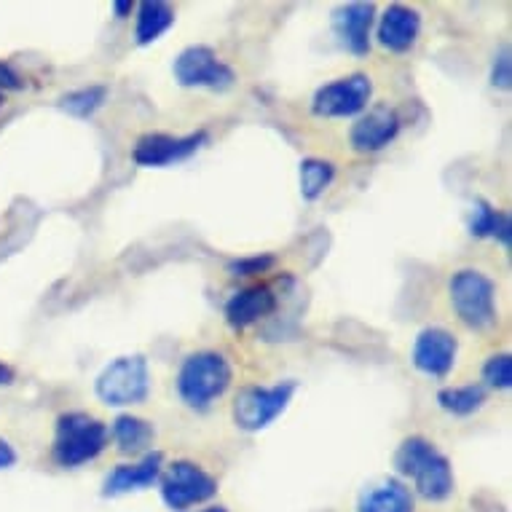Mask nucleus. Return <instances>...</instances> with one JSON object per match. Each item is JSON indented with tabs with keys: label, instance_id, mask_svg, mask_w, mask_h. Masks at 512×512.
Segmentation results:
<instances>
[{
	"label": "nucleus",
	"instance_id": "20",
	"mask_svg": "<svg viewBox=\"0 0 512 512\" xmlns=\"http://www.w3.org/2000/svg\"><path fill=\"white\" fill-rule=\"evenodd\" d=\"M470 234L475 239H496L504 247H510L512 242V220L507 212L496 210L494 204L478 202L472 204V215H470Z\"/></svg>",
	"mask_w": 512,
	"mask_h": 512
},
{
	"label": "nucleus",
	"instance_id": "31",
	"mask_svg": "<svg viewBox=\"0 0 512 512\" xmlns=\"http://www.w3.org/2000/svg\"><path fill=\"white\" fill-rule=\"evenodd\" d=\"M202 512H228L226 507H207V510H202Z\"/></svg>",
	"mask_w": 512,
	"mask_h": 512
},
{
	"label": "nucleus",
	"instance_id": "12",
	"mask_svg": "<svg viewBox=\"0 0 512 512\" xmlns=\"http://www.w3.org/2000/svg\"><path fill=\"white\" fill-rule=\"evenodd\" d=\"M459 341L445 328H424L413 341V368L432 378H445L456 365Z\"/></svg>",
	"mask_w": 512,
	"mask_h": 512
},
{
	"label": "nucleus",
	"instance_id": "14",
	"mask_svg": "<svg viewBox=\"0 0 512 512\" xmlns=\"http://www.w3.org/2000/svg\"><path fill=\"white\" fill-rule=\"evenodd\" d=\"M421 33V14L411 6H403V3H392L387 6V11L378 17L376 38L384 49L395 51V54H405L411 51L419 41Z\"/></svg>",
	"mask_w": 512,
	"mask_h": 512
},
{
	"label": "nucleus",
	"instance_id": "32",
	"mask_svg": "<svg viewBox=\"0 0 512 512\" xmlns=\"http://www.w3.org/2000/svg\"><path fill=\"white\" fill-rule=\"evenodd\" d=\"M0 108H3V94H0Z\"/></svg>",
	"mask_w": 512,
	"mask_h": 512
},
{
	"label": "nucleus",
	"instance_id": "1",
	"mask_svg": "<svg viewBox=\"0 0 512 512\" xmlns=\"http://www.w3.org/2000/svg\"><path fill=\"white\" fill-rule=\"evenodd\" d=\"M395 470L405 480H411L416 494L427 502H445L454 494V467L427 437H405L395 454Z\"/></svg>",
	"mask_w": 512,
	"mask_h": 512
},
{
	"label": "nucleus",
	"instance_id": "8",
	"mask_svg": "<svg viewBox=\"0 0 512 512\" xmlns=\"http://www.w3.org/2000/svg\"><path fill=\"white\" fill-rule=\"evenodd\" d=\"M370 100H373L370 76L352 73L319 86L311 100V113L319 118H357L370 108Z\"/></svg>",
	"mask_w": 512,
	"mask_h": 512
},
{
	"label": "nucleus",
	"instance_id": "29",
	"mask_svg": "<svg viewBox=\"0 0 512 512\" xmlns=\"http://www.w3.org/2000/svg\"><path fill=\"white\" fill-rule=\"evenodd\" d=\"M135 3L132 0H116L113 3V14H116V19H129L132 14H135Z\"/></svg>",
	"mask_w": 512,
	"mask_h": 512
},
{
	"label": "nucleus",
	"instance_id": "15",
	"mask_svg": "<svg viewBox=\"0 0 512 512\" xmlns=\"http://www.w3.org/2000/svg\"><path fill=\"white\" fill-rule=\"evenodd\" d=\"M161 470H164V454L151 451L135 464H118L108 472L102 483V496H124L132 491H145L153 483H159Z\"/></svg>",
	"mask_w": 512,
	"mask_h": 512
},
{
	"label": "nucleus",
	"instance_id": "22",
	"mask_svg": "<svg viewBox=\"0 0 512 512\" xmlns=\"http://www.w3.org/2000/svg\"><path fill=\"white\" fill-rule=\"evenodd\" d=\"M298 177H301L303 199L306 202H317L319 196H325V191L336 180V167H333V161L325 159H303Z\"/></svg>",
	"mask_w": 512,
	"mask_h": 512
},
{
	"label": "nucleus",
	"instance_id": "13",
	"mask_svg": "<svg viewBox=\"0 0 512 512\" xmlns=\"http://www.w3.org/2000/svg\"><path fill=\"white\" fill-rule=\"evenodd\" d=\"M373 22H376L373 3H344L333 11V33L338 43L354 57H365L370 51Z\"/></svg>",
	"mask_w": 512,
	"mask_h": 512
},
{
	"label": "nucleus",
	"instance_id": "28",
	"mask_svg": "<svg viewBox=\"0 0 512 512\" xmlns=\"http://www.w3.org/2000/svg\"><path fill=\"white\" fill-rule=\"evenodd\" d=\"M17 451H14V445L6 440V437H0V470H11L14 464H17Z\"/></svg>",
	"mask_w": 512,
	"mask_h": 512
},
{
	"label": "nucleus",
	"instance_id": "27",
	"mask_svg": "<svg viewBox=\"0 0 512 512\" xmlns=\"http://www.w3.org/2000/svg\"><path fill=\"white\" fill-rule=\"evenodd\" d=\"M25 89V78L19 76V70L9 62L0 59V94L3 92H22Z\"/></svg>",
	"mask_w": 512,
	"mask_h": 512
},
{
	"label": "nucleus",
	"instance_id": "25",
	"mask_svg": "<svg viewBox=\"0 0 512 512\" xmlns=\"http://www.w3.org/2000/svg\"><path fill=\"white\" fill-rule=\"evenodd\" d=\"M274 263L277 258L274 255H250V258H239V261L228 263V271L234 274V277H261L266 271L274 269Z\"/></svg>",
	"mask_w": 512,
	"mask_h": 512
},
{
	"label": "nucleus",
	"instance_id": "23",
	"mask_svg": "<svg viewBox=\"0 0 512 512\" xmlns=\"http://www.w3.org/2000/svg\"><path fill=\"white\" fill-rule=\"evenodd\" d=\"M105 102H108V89L105 86H84V89H76V92L59 97V108L65 110L68 116L92 118Z\"/></svg>",
	"mask_w": 512,
	"mask_h": 512
},
{
	"label": "nucleus",
	"instance_id": "7",
	"mask_svg": "<svg viewBox=\"0 0 512 512\" xmlns=\"http://www.w3.org/2000/svg\"><path fill=\"white\" fill-rule=\"evenodd\" d=\"M161 499L169 510L183 512L196 504L210 502L218 494V480L210 472L188 459H177L161 470Z\"/></svg>",
	"mask_w": 512,
	"mask_h": 512
},
{
	"label": "nucleus",
	"instance_id": "24",
	"mask_svg": "<svg viewBox=\"0 0 512 512\" xmlns=\"http://www.w3.org/2000/svg\"><path fill=\"white\" fill-rule=\"evenodd\" d=\"M483 384L491 389L512 387V357L507 352L491 354L483 365Z\"/></svg>",
	"mask_w": 512,
	"mask_h": 512
},
{
	"label": "nucleus",
	"instance_id": "26",
	"mask_svg": "<svg viewBox=\"0 0 512 512\" xmlns=\"http://www.w3.org/2000/svg\"><path fill=\"white\" fill-rule=\"evenodd\" d=\"M491 86L496 89H510L512 86V59H510V46H504L499 54L494 57V65H491Z\"/></svg>",
	"mask_w": 512,
	"mask_h": 512
},
{
	"label": "nucleus",
	"instance_id": "9",
	"mask_svg": "<svg viewBox=\"0 0 512 512\" xmlns=\"http://www.w3.org/2000/svg\"><path fill=\"white\" fill-rule=\"evenodd\" d=\"M175 81L183 89H210V92H226L236 81L231 65L210 49V46H188L177 54L172 65Z\"/></svg>",
	"mask_w": 512,
	"mask_h": 512
},
{
	"label": "nucleus",
	"instance_id": "4",
	"mask_svg": "<svg viewBox=\"0 0 512 512\" xmlns=\"http://www.w3.org/2000/svg\"><path fill=\"white\" fill-rule=\"evenodd\" d=\"M94 392L100 403L108 408H129L140 405L151 395V370L143 354H126L116 357L102 368V373L94 381Z\"/></svg>",
	"mask_w": 512,
	"mask_h": 512
},
{
	"label": "nucleus",
	"instance_id": "6",
	"mask_svg": "<svg viewBox=\"0 0 512 512\" xmlns=\"http://www.w3.org/2000/svg\"><path fill=\"white\" fill-rule=\"evenodd\" d=\"M295 392H298V381L293 378L279 381L274 387H242L231 403L234 424L250 435L271 427L287 411V405L293 403Z\"/></svg>",
	"mask_w": 512,
	"mask_h": 512
},
{
	"label": "nucleus",
	"instance_id": "11",
	"mask_svg": "<svg viewBox=\"0 0 512 512\" xmlns=\"http://www.w3.org/2000/svg\"><path fill=\"white\" fill-rule=\"evenodd\" d=\"M400 116L392 105L378 102L373 108H368L349 129V143L357 153H378L384 151L389 143H395V137L400 135Z\"/></svg>",
	"mask_w": 512,
	"mask_h": 512
},
{
	"label": "nucleus",
	"instance_id": "2",
	"mask_svg": "<svg viewBox=\"0 0 512 512\" xmlns=\"http://www.w3.org/2000/svg\"><path fill=\"white\" fill-rule=\"evenodd\" d=\"M231 381H234V368L226 354L204 349V352L188 354L180 365L177 395L191 411L204 413L210 411L215 400L226 395Z\"/></svg>",
	"mask_w": 512,
	"mask_h": 512
},
{
	"label": "nucleus",
	"instance_id": "5",
	"mask_svg": "<svg viewBox=\"0 0 512 512\" xmlns=\"http://www.w3.org/2000/svg\"><path fill=\"white\" fill-rule=\"evenodd\" d=\"M451 293V306H454L456 317L462 319V325L470 330L486 333L499 322L496 314V285L494 279L486 277L478 269H462L456 271L448 285Z\"/></svg>",
	"mask_w": 512,
	"mask_h": 512
},
{
	"label": "nucleus",
	"instance_id": "17",
	"mask_svg": "<svg viewBox=\"0 0 512 512\" xmlns=\"http://www.w3.org/2000/svg\"><path fill=\"white\" fill-rule=\"evenodd\" d=\"M357 512H416V499L403 480L384 478L362 491Z\"/></svg>",
	"mask_w": 512,
	"mask_h": 512
},
{
	"label": "nucleus",
	"instance_id": "21",
	"mask_svg": "<svg viewBox=\"0 0 512 512\" xmlns=\"http://www.w3.org/2000/svg\"><path fill=\"white\" fill-rule=\"evenodd\" d=\"M488 395L483 384H462V387H445L437 392V405L451 416H472L486 405Z\"/></svg>",
	"mask_w": 512,
	"mask_h": 512
},
{
	"label": "nucleus",
	"instance_id": "3",
	"mask_svg": "<svg viewBox=\"0 0 512 512\" xmlns=\"http://www.w3.org/2000/svg\"><path fill=\"white\" fill-rule=\"evenodd\" d=\"M110 429L97 416L84 411L62 413L54 429V445H51V459L62 470H76L81 464L94 462L97 456L108 448Z\"/></svg>",
	"mask_w": 512,
	"mask_h": 512
},
{
	"label": "nucleus",
	"instance_id": "16",
	"mask_svg": "<svg viewBox=\"0 0 512 512\" xmlns=\"http://www.w3.org/2000/svg\"><path fill=\"white\" fill-rule=\"evenodd\" d=\"M277 309V295L269 285H250L234 293L226 303V322L234 330H247L258 325L261 319L274 314Z\"/></svg>",
	"mask_w": 512,
	"mask_h": 512
},
{
	"label": "nucleus",
	"instance_id": "30",
	"mask_svg": "<svg viewBox=\"0 0 512 512\" xmlns=\"http://www.w3.org/2000/svg\"><path fill=\"white\" fill-rule=\"evenodd\" d=\"M17 378V373H14V368H11L9 362L0 360V387H9L11 381Z\"/></svg>",
	"mask_w": 512,
	"mask_h": 512
},
{
	"label": "nucleus",
	"instance_id": "10",
	"mask_svg": "<svg viewBox=\"0 0 512 512\" xmlns=\"http://www.w3.org/2000/svg\"><path fill=\"white\" fill-rule=\"evenodd\" d=\"M210 135L199 129L194 135H164V132H156V135H143L132 148V161L137 167L156 169V167H169L175 161L191 159L194 153H199L207 145Z\"/></svg>",
	"mask_w": 512,
	"mask_h": 512
},
{
	"label": "nucleus",
	"instance_id": "19",
	"mask_svg": "<svg viewBox=\"0 0 512 512\" xmlns=\"http://www.w3.org/2000/svg\"><path fill=\"white\" fill-rule=\"evenodd\" d=\"M175 25V9L164 0H145L135 9V43L151 46Z\"/></svg>",
	"mask_w": 512,
	"mask_h": 512
},
{
	"label": "nucleus",
	"instance_id": "18",
	"mask_svg": "<svg viewBox=\"0 0 512 512\" xmlns=\"http://www.w3.org/2000/svg\"><path fill=\"white\" fill-rule=\"evenodd\" d=\"M110 437L124 456H145L151 454L153 440H156V429L148 419L132 416V413H121L110 427Z\"/></svg>",
	"mask_w": 512,
	"mask_h": 512
}]
</instances>
